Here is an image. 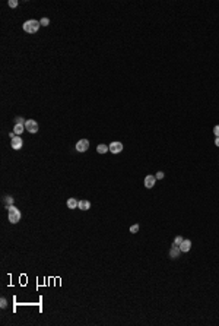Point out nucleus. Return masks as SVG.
<instances>
[{"label": "nucleus", "mask_w": 219, "mask_h": 326, "mask_svg": "<svg viewBox=\"0 0 219 326\" xmlns=\"http://www.w3.org/2000/svg\"><path fill=\"white\" fill-rule=\"evenodd\" d=\"M20 211L16 208V206H13V205H10V206H7V218H9V222H12V224H16V222H19L20 221Z\"/></svg>", "instance_id": "nucleus-1"}, {"label": "nucleus", "mask_w": 219, "mask_h": 326, "mask_svg": "<svg viewBox=\"0 0 219 326\" xmlns=\"http://www.w3.org/2000/svg\"><path fill=\"white\" fill-rule=\"evenodd\" d=\"M39 27H41L39 21L29 19V21H27L25 24H24V31H25V32H28V34H34V32H37V31H38V28H39Z\"/></svg>", "instance_id": "nucleus-2"}, {"label": "nucleus", "mask_w": 219, "mask_h": 326, "mask_svg": "<svg viewBox=\"0 0 219 326\" xmlns=\"http://www.w3.org/2000/svg\"><path fill=\"white\" fill-rule=\"evenodd\" d=\"M88 148H89V141H88V139H80V141L76 144V151L78 152H86Z\"/></svg>", "instance_id": "nucleus-3"}, {"label": "nucleus", "mask_w": 219, "mask_h": 326, "mask_svg": "<svg viewBox=\"0 0 219 326\" xmlns=\"http://www.w3.org/2000/svg\"><path fill=\"white\" fill-rule=\"evenodd\" d=\"M110 152H113V154H120L121 151H123V144L121 142H118V141H116V142H111L110 144Z\"/></svg>", "instance_id": "nucleus-4"}, {"label": "nucleus", "mask_w": 219, "mask_h": 326, "mask_svg": "<svg viewBox=\"0 0 219 326\" xmlns=\"http://www.w3.org/2000/svg\"><path fill=\"white\" fill-rule=\"evenodd\" d=\"M25 129H27L29 133H37V132H38V123H37L35 120H27Z\"/></svg>", "instance_id": "nucleus-5"}, {"label": "nucleus", "mask_w": 219, "mask_h": 326, "mask_svg": "<svg viewBox=\"0 0 219 326\" xmlns=\"http://www.w3.org/2000/svg\"><path fill=\"white\" fill-rule=\"evenodd\" d=\"M155 181H156V177L155 176H146L145 177V187H148V189H152L153 186H155Z\"/></svg>", "instance_id": "nucleus-6"}, {"label": "nucleus", "mask_w": 219, "mask_h": 326, "mask_svg": "<svg viewBox=\"0 0 219 326\" xmlns=\"http://www.w3.org/2000/svg\"><path fill=\"white\" fill-rule=\"evenodd\" d=\"M180 253H181L180 246L172 244V247H171V250H169V258H171V259H177L178 256H180Z\"/></svg>", "instance_id": "nucleus-7"}, {"label": "nucleus", "mask_w": 219, "mask_h": 326, "mask_svg": "<svg viewBox=\"0 0 219 326\" xmlns=\"http://www.w3.org/2000/svg\"><path fill=\"white\" fill-rule=\"evenodd\" d=\"M10 145H12L13 149H20L22 145H24V142H22V139H20L19 136H15L12 141H10Z\"/></svg>", "instance_id": "nucleus-8"}, {"label": "nucleus", "mask_w": 219, "mask_h": 326, "mask_svg": "<svg viewBox=\"0 0 219 326\" xmlns=\"http://www.w3.org/2000/svg\"><path fill=\"white\" fill-rule=\"evenodd\" d=\"M78 208L80 209V211H88V209L91 208V202H88V200H79V203H78Z\"/></svg>", "instance_id": "nucleus-9"}, {"label": "nucleus", "mask_w": 219, "mask_h": 326, "mask_svg": "<svg viewBox=\"0 0 219 326\" xmlns=\"http://www.w3.org/2000/svg\"><path fill=\"white\" fill-rule=\"evenodd\" d=\"M190 249H191V241H190V240H184V241H183V244L180 246V250H181V252H184V253H187Z\"/></svg>", "instance_id": "nucleus-10"}, {"label": "nucleus", "mask_w": 219, "mask_h": 326, "mask_svg": "<svg viewBox=\"0 0 219 326\" xmlns=\"http://www.w3.org/2000/svg\"><path fill=\"white\" fill-rule=\"evenodd\" d=\"M78 203H79V200H78V199H75V198L67 199V206H69L70 209H76V208H78Z\"/></svg>", "instance_id": "nucleus-11"}, {"label": "nucleus", "mask_w": 219, "mask_h": 326, "mask_svg": "<svg viewBox=\"0 0 219 326\" xmlns=\"http://www.w3.org/2000/svg\"><path fill=\"white\" fill-rule=\"evenodd\" d=\"M24 130H25V124H15V127H13V132L16 135H22Z\"/></svg>", "instance_id": "nucleus-12"}, {"label": "nucleus", "mask_w": 219, "mask_h": 326, "mask_svg": "<svg viewBox=\"0 0 219 326\" xmlns=\"http://www.w3.org/2000/svg\"><path fill=\"white\" fill-rule=\"evenodd\" d=\"M108 151H110V148H108L107 145H104V144L97 146V152H98V154H105V152H108Z\"/></svg>", "instance_id": "nucleus-13"}, {"label": "nucleus", "mask_w": 219, "mask_h": 326, "mask_svg": "<svg viewBox=\"0 0 219 326\" xmlns=\"http://www.w3.org/2000/svg\"><path fill=\"white\" fill-rule=\"evenodd\" d=\"M183 241H184V239H183L181 236H177V237H175V240H174V244L181 246V244H183Z\"/></svg>", "instance_id": "nucleus-14"}, {"label": "nucleus", "mask_w": 219, "mask_h": 326, "mask_svg": "<svg viewBox=\"0 0 219 326\" xmlns=\"http://www.w3.org/2000/svg\"><path fill=\"white\" fill-rule=\"evenodd\" d=\"M27 120H24V117H16L15 119V124H25Z\"/></svg>", "instance_id": "nucleus-15"}, {"label": "nucleus", "mask_w": 219, "mask_h": 326, "mask_svg": "<svg viewBox=\"0 0 219 326\" xmlns=\"http://www.w3.org/2000/svg\"><path fill=\"white\" fill-rule=\"evenodd\" d=\"M39 24H41V25H44V27H47V25L50 24V19H48V18H42V19L39 21Z\"/></svg>", "instance_id": "nucleus-16"}, {"label": "nucleus", "mask_w": 219, "mask_h": 326, "mask_svg": "<svg viewBox=\"0 0 219 326\" xmlns=\"http://www.w3.org/2000/svg\"><path fill=\"white\" fill-rule=\"evenodd\" d=\"M137 231H139V225L137 224H135V225L130 227V232H133V234H135V232H137Z\"/></svg>", "instance_id": "nucleus-17"}, {"label": "nucleus", "mask_w": 219, "mask_h": 326, "mask_svg": "<svg viewBox=\"0 0 219 326\" xmlns=\"http://www.w3.org/2000/svg\"><path fill=\"white\" fill-rule=\"evenodd\" d=\"M0 307H2V309H6V307H7V301H6V298H2V300H0Z\"/></svg>", "instance_id": "nucleus-18"}, {"label": "nucleus", "mask_w": 219, "mask_h": 326, "mask_svg": "<svg viewBox=\"0 0 219 326\" xmlns=\"http://www.w3.org/2000/svg\"><path fill=\"white\" fill-rule=\"evenodd\" d=\"M7 5H9L10 8H16V6H18V0H9Z\"/></svg>", "instance_id": "nucleus-19"}, {"label": "nucleus", "mask_w": 219, "mask_h": 326, "mask_svg": "<svg viewBox=\"0 0 219 326\" xmlns=\"http://www.w3.org/2000/svg\"><path fill=\"white\" fill-rule=\"evenodd\" d=\"M6 205H7V206H10V205H13V198H10V196H7V198H6Z\"/></svg>", "instance_id": "nucleus-20"}, {"label": "nucleus", "mask_w": 219, "mask_h": 326, "mask_svg": "<svg viewBox=\"0 0 219 326\" xmlns=\"http://www.w3.org/2000/svg\"><path fill=\"white\" fill-rule=\"evenodd\" d=\"M213 133H215V136H216V137H219V124L213 127Z\"/></svg>", "instance_id": "nucleus-21"}, {"label": "nucleus", "mask_w": 219, "mask_h": 326, "mask_svg": "<svg viewBox=\"0 0 219 326\" xmlns=\"http://www.w3.org/2000/svg\"><path fill=\"white\" fill-rule=\"evenodd\" d=\"M164 176H165V174H164L162 171H158V173L155 174V177H156V178H159V180H161V178H164Z\"/></svg>", "instance_id": "nucleus-22"}, {"label": "nucleus", "mask_w": 219, "mask_h": 326, "mask_svg": "<svg viewBox=\"0 0 219 326\" xmlns=\"http://www.w3.org/2000/svg\"><path fill=\"white\" fill-rule=\"evenodd\" d=\"M215 145L219 148V137H216V139H215Z\"/></svg>", "instance_id": "nucleus-23"}]
</instances>
